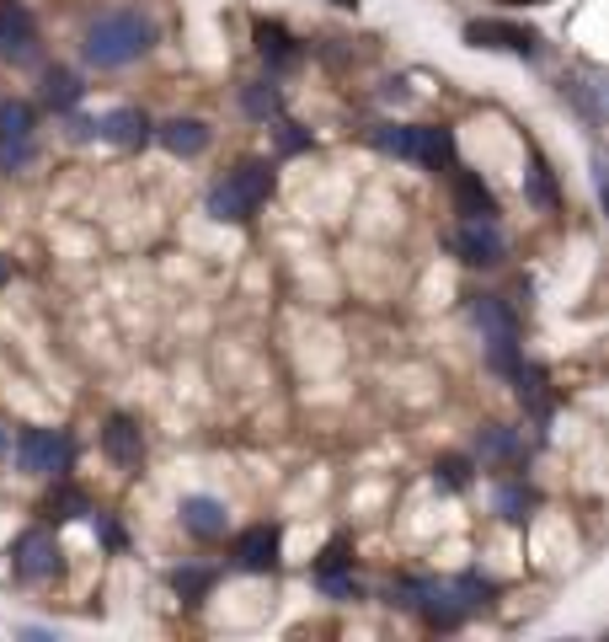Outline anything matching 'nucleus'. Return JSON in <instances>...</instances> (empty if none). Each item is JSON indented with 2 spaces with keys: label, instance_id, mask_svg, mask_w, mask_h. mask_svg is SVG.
<instances>
[{
  "label": "nucleus",
  "instance_id": "aec40b11",
  "mask_svg": "<svg viewBox=\"0 0 609 642\" xmlns=\"http://www.w3.org/2000/svg\"><path fill=\"white\" fill-rule=\"evenodd\" d=\"M44 514H49L54 524H70V519H91V498H86L75 482H54V493H49Z\"/></svg>",
  "mask_w": 609,
  "mask_h": 642
},
{
  "label": "nucleus",
  "instance_id": "1a4fd4ad",
  "mask_svg": "<svg viewBox=\"0 0 609 642\" xmlns=\"http://www.w3.org/2000/svg\"><path fill=\"white\" fill-rule=\"evenodd\" d=\"M236 568L241 573H273L278 563H284V530L278 524H251L236 535Z\"/></svg>",
  "mask_w": 609,
  "mask_h": 642
},
{
  "label": "nucleus",
  "instance_id": "5701e85b",
  "mask_svg": "<svg viewBox=\"0 0 609 642\" xmlns=\"http://www.w3.org/2000/svg\"><path fill=\"white\" fill-rule=\"evenodd\" d=\"M44 102H49L54 113H75V102H80V81H75L70 70H49V81H44Z\"/></svg>",
  "mask_w": 609,
  "mask_h": 642
},
{
  "label": "nucleus",
  "instance_id": "dca6fc26",
  "mask_svg": "<svg viewBox=\"0 0 609 642\" xmlns=\"http://www.w3.org/2000/svg\"><path fill=\"white\" fill-rule=\"evenodd\" d=\"M156 139H161L177 161H192V156L209 150V124H198V119H166V124L156 128Z\"/></svg>",
  "mask_w": 609,
  "mask_h": 642
},
{
  "label": "nucleus",
  "instance_id": "a211bd4d",
  "mask_svg": "<svg viewBox=\"0 0 609 642\" xmlns=\"http://www.w3.org/2000/svg\"><path fill=\"white\" fill-rule=\"evenodd\" d=\"M455 209L465 220H497V198L476 172H455Z\"/></svg>",
  "mask_w": 609,
  "mask_h": 642
},
{
  "label": "nucleus",
  "instance_id": "ddd939ff",
  "mask_svg": "<svg viewBox=\"0 0 609 642\" xmlns=\"http://www.w3.org/2000/svg\"><path fill=\"white\" fill-rule=\"evenodd\" d=\"M97 134L113 139V145H123V150H139V145L156 139V124H150L139 108H113L108 119H97Z\"/></svg>",
  "mask_w": 609,
  "mask_h": 642
},
{
  "label": "nucleus",
  "instance_id": "4468645a",
  "mask_svg": "<svg viewBox=\"0 0 609 642\" xmlns=\"http://www.w3.org/2000/svg\"><path fill=\"white\" fill-rule=\"evenodd\" d=\"M251 38H257V54L268 60V70H295L300 64V44L284 22H257Z\"/></svg>",
  "mask_w": 609,
  "mask_h": 642
},
{
  "label": "nucleus",
  "instance_id": "0eeeda50",
  "mask_svg": "<svg viewBox=\"0 0 609 642\" xmlns=\"http://www.w3.org/2000/svg\"><path fill=\"white\" fill-rule=\"evenodd\" d=\"M33 108L27 102H0V166L5 172H22L27 161H33Z\"/></svg>",
  "mask_w": 609,
  "mask_h": 642
},
{
  "label": "nucleus",
  "instance_id": "473e14b6",
  "mask_svg": "<svg viewBox=\"0 0 609 642\" xmlns=\"http://www.w3.org/2000/svg\"><path fill=\"white\" fill-rule=\"evenodd\" d=\"M5 279H11V262H5V257H0V284H5Z\"/></svg>",
  "mask_w": 609,
  "mask_h": 642
},
{
  "label": "nucleus",
  "instance_id": "f3484780",
  "mask_svg": "<svg viewBox=\"0 0 609 642\" xmlns=\"http://www.w3.org/2000/svg\"><path fill=\"white\" fill-rule=\"evenodd\" d=\"M476 455L492 460V466H502V471H513V466H524V440L513 429H502V423H487L476 434Z\"/></svg>",
  "mask_w": 609,
  "mask_h": 642
},
{
  "label": "nucleus",
  "instance_id": "a878e982",
  "mask_svg": "<svg viewBox=\"0 0 609 642\" xmlns=\"http://www.w3.org/2000/svg\"><path fill=\"white\" fill-rule=\"evenodd\" d=\"M449 594L460 600V610L471 616V610H482L492 600V583L487 578H476V573H460V578H449Z\"/></svg>",
  "mask_w": 609,
  "mask_h": 642
},
{
  "label": "nucleus",
  "instance_id": "c756f323",
  "mask_svg": "<svg viewBox=\"0 0 609 642\" xmlns=\"http://www.w3.org/2000/svg\"><path fill=\"white\" fill-rule=\"evenodd\" d=\"M91 519H97V535H102V546H108V552H123L119 519H108V514H97V509H91Z\"/></svg>",
  "mask_w": 609,
  "mask_h": 642
},
{
  "label": "nucleus",
  "instance_id": "c85d7f7f",
  "mask_svg": "<svg viewBox=\"0 0 609 642\" xmlns=\"http://www.w3.org/2000/svg\"><path fill=\"white\" fill-rule=\"evenodd\" d=\"M315 583H321L332 600H359V578H353V573H321Z\"/></svg>",
  "mask_w": 609,
  "mask_h": 642
},
{
  "label": "nucleus",
  "instance_id": "f257e3e1",
  "mask_svg": "<svg viewBox=\"0 0 609 642\" xmlns=\"http://www.w3.org/2000/svg\"><path fill=\"white\" fill-rule=\"evenodd\" d=\"M150 49H156V22L134 5L108 11L86 27V64H97V70H123V64L145 60Z\"/></svg>",
  "mask_w": 609,
  "mask_h": 642
},
{
  "label": "nucleus",
  "instance_id": "9d476101",
  "mask_svg": "<svg viewBox=\"0 0 609 642\" xmlns=\"http://www.w3.org/2000/svg\"><path fill=\"white\" fill-rule=\"evenodd\" d=\"M455 252H460V262H471V268H492V262H502L508 242H502L497 220H460V231H455Z\"/></svg>",
  "mask_w": 609,
  "mask_h": 642
},
{
  "label": "nucleus",
  "instance_id": "39448f33",
  "mask_svg": "<svg viewBox=\"0 0 609 642\" xmlns=\"http://www.w3.org/2000/svg\"><path fill=\"white\" fill-rule=\"evenodd\" d=\"M11 449H16V466L33 477H64L75 460V440L64 429H22Z\"/></svg>",
  "mask_w": 609,
  "mask_h": 642
},
{
  "label": "nucleus",
  "instance_id": "423d86ee",
  "mask_svg": "<svg viewBox=\"0 0 609 642\" xmlns=\"http://www.w3.org/2000/svg\"><path fill=\"white\" fill-rule=\"evenodd\" d=\"M11 573L22 578V583H44V578L60 573V541H54V530H44V524H33V530H22L16 541H11Z\"/></svg>",
  "mask_w": 609,
  "mask_h": 642
},
{
  "label": "nucleus",
  "instance_id": "bb28decb",
  "mask_svg": "<svg viewBox=\"0 0 609 642\" xmlns=\"http://www.w3.org/2000/svg\"><path fill=\"white\" fill-rule=\"evenodd\" d=\"M321 573H353V541L348 535H332L326 552L315 557V578Z\"/></svg>",
  "mask_w": 609,
  "mask_h": 642
},
{
  "label": "nucleus",
  "instance_id": "f03ea898",
  "mask_svg": "<svg viewBox=\"0 0 609 642\" xmlns=\"http://www.w3.org/2000/svg\"><path fill=\"white\" fill-rule=\"evenodd\" d=\"M369 145L380 156L412 161V166H427V172H444L455 161V128L444 124H380L369 134Z\"/></svg>",
  "mask_w": 609,
  "mask_h": 642
},
{
  "label": "nucleus",
  "instance_id": "4be33fe9",
  "mask_svg": "<svg viewBox=\"0 0 609 642\" xmlns=\"http://www.w3.org/2000/svg\"><path fill=\"white\" fill-rule=\"evenodd\" d=\"M524 198L535 203V209H561V193H556V177H550V166L535 156L530 161V177H524Z\"/></svg>",
  "mask_w": 609,
  "mask_h": 642
},
{
  "label": "nucleus",
  "instance_id": "2eb2a0df",
  "mask_svg": "<svg viewBox=\"0 0 609 642\" xmlns=\"http://www.w3.org/2000/svg\"><path fill=\"white\" fill-rule=\"evenodd\" d=\"M102 449H108V460L113 466H139V455H145V434H139V423L134 418H108L102 423Z\"/></svg>",
  "mask_w": 609,
  "mask_h": 642
},
{
  "label": "nucleus",
  "instance_id": "6ab92c4d",
  "mask_svg": "<svg viewBox=\"0 0 609 642\" xmlns=\"http://www.w3.org/2000/svg\"><path fill=\"white\" fill-rule=\"evenodd\" d=\"M241 108H246V119H257V124L284 119V91H278V81H251V86H241Z\"/></svg>",
  "mask_w": 609,
  "mask_h": 642
},
{
  "label": "nucleus",
  "instance_id": "f8f14e48",
  "mask_svg": "<svg viewBox=\"0 0 609 642\" xmlns=\"http://www.w3.org/2000/svg\"><path fill=\"white\" fill-rule=\"evenodd\" d=\"M33 44H38V22L27 5L16 0H0V49L16 54V60H33Z\"/></svg>",
  "mask_w": 609,
  "mask_h": 642
},
{
  "label": "nucleus",
  "instance_id": "20e7f679",
  "mask_svg": "<svg viewBox=\"0 0 609 642\" xmlns=\"http://www.w3.org/2000/svg\"><path fill=\"white\" fill-rule=\"evenodd\" d=\"M471 321L482 326V343H487V365L497 375H513L519 365V317L502 295H471Z\"/></svg>",
  "mask_w": 609,
  "mask_h": 642
},
{
  "label": "nucleus",
  "instance_id": "9b49d317",
  "mask_svg": "<svg viewBox=\"0 0 609 642\" xmlns=\"http://www.w3.org/2000/svg\"><path fill=\"white\" fill-rule=\"evenodd\" d=\"M183 530L192 535V541H220L225 530H231V514H225V504L220 498H209V493H192V498H183Z\"/></svg>",
  "mask_w": 609,
  "mask_h": 642
},
{
  "label": "nucleus",
  "instance_id": "7ed1b4c3",
  "mask_svg": "<svg viewBox=\"0 0 609 642\" xmlns=\"http://www.w3.org/2000/svg\"><path fill=\"white\" fill-rule=\"evenodd\" d=\"M273 161H241L236 172H225L214 188H209V214L214 220H225V225H241L251 220L262 203H268V193H273Z\"/></svg>",
  "mask_w": 609,
  "mask_h": 642
},
{
  "label": "nucleus",
  "instance_id": "2f4dec72",
  "mask_svg": "<svg viewBox=\"0 0 609 642\" xmlns=\"http://www.w3.org/2000/svg\"><path fill=\"white\" fill-rule=\"evenodd\" d=\"M332 5H337V11H359V0H332Z\"/></svg>",
  "mask_w": 609,
  "mask_h": 642
},
{
  "label": "nucleus",
  "instance_id": "7c9ffc66",
  "mask_svg": "<svg viewBox=\"0 0 609 642\" xmlns=\"http://www.w3.org/2000/svg\"><path fill=\"white\" fill-rule=\"evenodd\" d=\"M70 134H75V139H91V134H97V124H91V119H75V124H70Z\"/></svg>",
  "mask_w": 609,
  "mask_h": 642
},
{
  "label": "nucleus",
  "instance_id": "6e6552de",
  "mask_svg": "<svg viewBox=\"0 0 609 642\" xmlns=\"http://www.w3.org/2000/svg\"><path fill=\"white\" fill-rule=\"evenodd\" d=\"M465 44L471 49H497V54H519V60H535L540 54V38L519 22H465Z\"/></svg>",
  "mask_w": 609,
  "mask_h": 642
},
{
  "label": "nucleus",
  "instance_id": "412c9836",
  "mask_svg": "<svg viewBox=\"0 0 609 642\" xmlns=\"http://www.w3.org/2000/svg\"><path fill=\"white\" fill-rule=\"evenodd\" d=\"M530 509H535V487H530V482H502V487H497V514H502L508 524H524Z\"/></svg>",
  "mask_w": 609,
  "mask_h": 642
},
{
  "label": "nucleus",
  "instance_id": "b1692460",
  "mask_svg": "<svg viewBox=\"0 0 609 642\" xmlns=\"http://www.w3.org/2000/svg\"><path fill=\"white\" fill-rule=\"evenodd\" d=\"M214 578H220L214 568H177V573H172V589H177V600L198 605V600L214 589Z\"/></svg>",
  "mask_w": 609,
  "mask_h": 642
},
{
  "label": "nucleus",
  "instance_id": "cd10ccee",
  "mask_svg": "<svg viewBox=\"0 0 609 642\" xmlns=\"http://www.w3.org/2000/svg\"><path fill=\"white\" fill-rule=\"evenodd\" d=\"M273 139H278V156H300L310 150V134L300 124H289V119H273Z\"/></svg>",
  "mask_w": 609,
  "mask_h": 642
},
{
  "label": "nucleus",
  "instance_id": "393cba45",
  "mask_svg": "<svg viewBox=\"0 0 609 642\" xmlns=\"http://www.w3.org/2000/svg\"><path fill=\"white\" fill-rule=\"evenodd\" d=\"M433 487H438V493H465V487H471V460L444 455V460L433 466Z\"/></svg>",
  "mask_w": 609,
  "mask_h": 642
},
{
  "label": "nucleus",
  "instance_id": "72a5a7b5",
  "mask_svg": "<svg viewBox=\"0 0 609 642\" xmlns=\"http://www.w3.org/2000/svg\"><path fill=\"white\" fill-rule=\"evenodd\" d=\"M5 449H11V434H5V429H0V455H5Z\"/></svg>",
  "mask_w": 609,
  "mask_h": 642
}]
</instances>
